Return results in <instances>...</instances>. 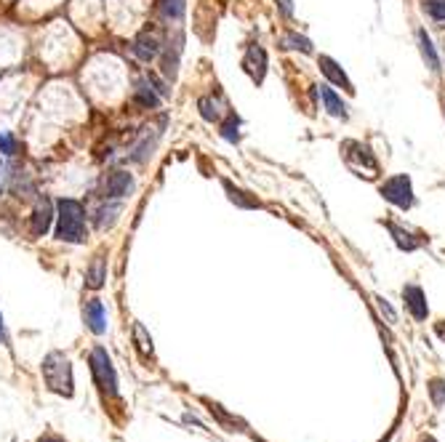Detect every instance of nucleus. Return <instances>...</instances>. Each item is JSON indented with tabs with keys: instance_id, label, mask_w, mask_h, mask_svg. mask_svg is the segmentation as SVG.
Listing matches in <instances>:
<instances>
[{
	"instance_id": "obj_17",
	"label": "nucleus",
	"mask_w": 445,
	"mask_h": 442,
	"mask_svg": "<svg viewBox=\"0 0 445 442\" xmlns=\"http://www.w3.org/2000/svg\"><path fill=\"white\" fill-rule=\"evenodd\" d=\"M280 46H283V48H291V51L312 53V43H309L304 35H296V33H286V35H283Z\"/></svg>"
},
{
	"instance_id": "obj_12",
	"label": "nucleus",
	"mask_w": 445,
	"mask_h": 442,
	"mask_svg": "<svg viewBox=\"0 0 445 442\" xmlns=\"http://www.w3.org/2000/svg\"><path fill=\"white\" fill-rule=\"evenodd\" d=\"M320 99L326 104V109L333 115V118H347V104L339 99L336 91H331L328 85H320Z\"/></svg>"
},
{
	"instance_id": "obj_19",
	"label": "nucleus",
	"mask_w": 445,
	"mask_h": 442,
	"mask_svg": "<svg viewBox=\"0 0 445 442\" xmlns=\"http://www.w3.org/2000/svg\"><path fill=\"white\" fill-rule=\"evenodd\" d=\"M224 189H227V195H229V200H232V203L243 205V208H259V200H256V197H245L248 192H243V189L232 187L229 182H224Z\"/></svg>"
},
{
	"instance_id": "obj_5",
	"label": "nucleus",
	"mask_w": 445,
	"mask_h": 442,
	"mask_svg": "<svg viewBox=\"0 0 445 442\" xmlns=\"http://www.w3.org/2000/svg\"><path fill=\"white\" fill-rule=\"evenodd\" d=\"M243 67L251 75L254 83L261 85L264 83V75H267V51L259 43H251L248 51H245V59H243Z\"/></svg>"
},
{
	"instance_id": "obj_22",
	"label": "nucleus",
	"mask_w": 445,
	"mask_h": 442,
	"mask_svg": "<svg viewBox=\"0 0 445 442\" xmlns=\"http://www.w3.org/2000/svg\"><path fill=\"white\" fill-rule=\"evenodd\" d=\"M134 339H137L139 352H141L144 357H150V355H152V339L147 336V330H144V325L141 323L134 325Z\"/></svg>"
},
{
	"instance_id": "obj_8",
	"label": "nucleus",
	"mask_w": 445,
	"mask_h": 442,
	"mask_svg": "<svg viewBox=\"0 0 445 442\" xmlns=\"http://www.w3.org/2000/svg\"><path fill=\"white\" fill-rule=\"evenodd\" d=\"M51 221H53V205L49 200H40L35 205L33 211V219H30V232L35 238H43L49 229H51Z\"/></svg>"
},
{
	"instance_id": "obj_20",
	"label": "nucleus",
	"mask_w": 445,
	"mask_h": 442,
	"mask_svg": "<svg viewBox=\"0 0 445 442\" xmlns=\"http://www.w3.org/2000/svg\"><path fill=\"white\" fill-rule=\"evenodd\" d=\"M118 213H120V205L118 203L102 205V208L96 211V227H99V229H104V227H112Z\"/></svg>"
},
{
	"instance_id": "obj_13",
	"label": "nucleus",
	"mask_w": 445,
	"mask_h": 442,
	"mask_svg": "<svg viewBox=\"0 0 445 442\" xmlns=\"http://www.w3.org/2000/svg\"><path fill=\"white\" fill-rule=\"evenodd\" d=\"M160 96H163V94H155V91H152V80H150V83H139L137 85L134 102H137L139 107H144V109H155V107L160 104Z\"/></svg>"
},
{
	"instance_id": "obj_31",
	"label": "nucleus",
	"mask_w": 445,
	"mask_h": 442,
	"mask_svg": "<svg viewBox=\"0 0 445 442\" xmlns=\"http://www.w3.org/2000/svg\"><path fill=\"white\" fill-rule=\"evenodd\" d=\"M437 336H440V339H445V320H443V323H437Z\"/></svg>"
},
{
	"instance_id": "obj_25",
	"label": "nucleus",
	"mask_w": 445,
	"mask_h": 442,
	"mask_svg": "<svg viewBox=\"0 0 445 442\" xmlns=\"http://www.w3.org/2000/svg\"><path fill=\"white\" fill-rule=\"evenodd\" d=\"M429 394H432V403L440 408V405L445 403V384L443 381H437V378H435V381L429 384Z\"/></svg>"
},
{
	"instance_id": "obj_4",
	"label": "nucleus",
	"mask_w": 445,
	"mask_h": 442,
	"mask_svg": "<svg viewBox=\"0 0 445 442\" xmlns=\"http://www.w3.org/2000/svg\"><path fill=\"white\" fill-rule=\"evenodd\" d=\"M381 195H384V200L387 203L397 205V208H411L413 205V184L411 179L405 176V173H400V176H392V179H387L384 184H381Z\"/></svg>"
},
{
	"instance_id": "obj_15",
	"label": "nucleus",
	"mask_w": 445,
	"mask_h": 442,
	"mask_svg": "<svg viewBox=\"0 0 445 442\" xmlns=\"http://www.w3.org/2000/svg\"><path fill=\"white\" fill-rule=\"evenodd\" d=\"M198 109H200L203 120H208V123H216V120L222 118V102H219V99H213V96H200Z\"/></svg>"
},
{
	"instance_id": "obj_26",
	"label": "nucleus",
	"mask_w": 445,
	"mask_h": 442,
	"mask_svg": "<svg viewBox=\"0 0 445 442\" xmlns=\"http://www.w3.org/2000/svg\"><path fill=\"white\" fill-rule=\"evenodd\" d=\"M0 152L3 154H14L17 152V141L11 134H6V131H0Z\"/></svg>"
},
{
	"instance_id": "obj_11",
	"label": "nucleus",
	"mask_w": 445,
	"mask_h": 442,
	"mask_svg": "<svg viewBox=\"0 0 445 442\" xmlns=\"http://www.w3.org/2000/svg\"><path fill=\"white\" fill-rule=\"evenodd\" d=\"M320 69H323V75H326L331 83L342 85L347 94H355V88H352V80L347 78V72H344V69L339 67V64H336V62H333L331 56H320Z\"/></svg>"
},
{
	"instance_id": "obj_16",
	"label": "nucleus",
	"mask_w": 445,
	"mask_h": 442,
	"mask_svg": "<svg viewBox=\"0 0 445 442\" xmlns=\"http://www.w3.org/2000/svg\"><path fill=\"white\" fill-rule=\"evenodd\" d=\"M419 46H421V56H424V62H427V67L432 72H437L440 69V59H437V51H435V46H432V40H429V35L421 30L419 33Z\"/></svg>"
},
{
	"instance_id": "obj_27",
	"label": "nucleus",
	"mask_w": 445,
	"mask_h": 442,
	"mask_svg": "<svg viewBox=\"0 0 445 442\" xmlns=\"http://www.w3.org/2000/svg\"><path fill=\"white\" fill-rule=\"evenodd\" d=\"M376 301H378V309H381V315H387V320H390V323H394V320H397V317H394L392 306L387 304V301H384V299H376Z\"/></svg>"
},
{
	"instance_id": "obj_18",
	"label": "nucleus",
	"mask_w": 445,
	"mask_h": 442,
	"mask_svg": "<svg viewBox=\"0 0 445 442\" xmlns=\"http://www.w3.org/2000/svg\"><path fill=\"white\" fill-rule=\"evenodd\" d=\"M184 3L187 0H160L157 8H160V14L166 19H182L184 17V8H187Z\"/></svg>"
},
{
	"instance_id": "obj_14",
	"label": "nucleus",
	"mask_w": 445,
	"mask_h": 442,
	"mask_svg": "<svg viewBox=\"0 0 445 442\" xmlns=\"http://www.w3.org/2000/svg\"><path fill=\"white\" fill-rule=\"evenodd\" d=\"M86 280H88V288H102L104 285V280H107V261H104L102 256H96L94 264L88 267Z\"/></svg>"
},
{
	"instance_id": "obj_30",
	"label": "nucleus",
	"mask_w": 445,
	"mask_h": 442,
	"mask_svg": "<svg viewBox=\"0 0 445 442\" xmlns=\"http://www.w3.org/2000/svg\"><path fill=\"white\" fill-rule=\"evenodd\" d=\"M0 344H8V336H6V325H3V317H0Z\"/></svg>"
},
{
	"instance_id": "obj_23",
	"label": "nucleus",
	"mask_w": 445,
	"mask_h": 442,
	"mask_svg": "<svg viewBox=\"0 0 445 442\" xmlns=\"http://www.w3.org/2000/svg\"><path fill=\"white\" fill-rule=\"evenodd\" d=\"M240 120L235 118V112H232V115H229V118H227V123H222V136L227 139V141H232V144H235V141H240Z\"/></svg>"
},
{
	"instance_id": "obj_24",
	"label": "nucleus",
	"mask_w": 445,
	"mask_h": 442,
	"mask_svg": "<svg viewBox=\"0 0 445 442\" xmlns=\"http://www.w3.org/2000/svg\"><path fill=\"white\" fill-rule=\"evenodd\" d=\"M424 11L437 21H445V0H427L424 3Z\"/></svg>"
},
{
	"instance_id": "obj_29",
	"label": "nucleus",
	"mask_w": 445,
	"mask_h": 442,
	"mask_svg": "<svg viewBox=\"0 0 445 442\" xmlns=\"http://www.w3.org/2000/svg\"><path fill=\"white\" fill-rule=\"evenodd\" d=\"M37 442H64V440H62V437H56V434H43Z\"/></svg>"
},
{
	"instance_id": "obj_6",
	"label": "nucleus",
	"mask_w": 445,
	"mask_h": 442,
	"mask_svg": "<svg viewBox=\"0 0 445 442\" xmlns=\"http://www.w3.org/2000/svg\"><path fill=\"white\" fill-rule=\"evenodd\" d=\"M131 189H134V176L125 173V170H112V173L104 179V195L112 197V200L125 197Z\"/></svg>"
},
{
	"instance_id": "obj_28",
	"label": "nucleus",
	"mask_w": 445,
	"mask_h": 442,
	"mask_svg": "<svg viewBox=\"0 0 445 442\" xmlns=\"http://www.w3.org/2000/svg\"><path fill=\"white\" fill-rule=\"evenodd\" d=\"M277 6H280V11L286 17H293V0H277Z\"/></svg>"
},
{
	"instance_id": "obj_10",
	"label": "nucleus",
	"mask_w": 445,
	"mask_h": 442,
	"mask_svg": "<svg viewBox=\"0 0 445 442\" xmlns=\"http://www.w3.org/2000/svg\"><path fill=\"white\" fill-rule=\"evenodd\" d=\"M131 48H134V53H137L141 62H152L155 56L160 53V40H157L150 30H144V33H139L137 37H134V46H131Z\"/></svg>"
},
{
	"instance_id": "obj_32",
	"label": "nucleus",
	"mask_w": 445,
	"mask_h": 442,
	"mask_svg": "<svg viewBox=\"0 0 445 442\" xmlns=\"http://www.w3.org/2000/svg\"><path fill=\"white\" fill-rule=\"evenodd\" d=\"M421 442H437V440H432V437H427V440H421Z\"/></svg>"
},
{
	"instance_id": "obj_3",
	"label": "nucleus",
	"mask_w": 445,
	"mask_h": 442,
	"mask_svg": "<svg viewBox=\"0 0 445 442\" xmlns=\"http://www.w3.org/2000/svg\"><path fill=\"white\" fill-rule=\"evenodd\" d=\"M91 373H94V381L102 391L104 397H118V375H115V368H112V360L107 355L104 346H94L91 349Z\"/></svg>"
},
{
	"instance_id": "obj_21",
	"label": "nucleus",
	"mask_w": 445,
	"mask_h": 442,
	"mask_svg": "<svg viewBox=\"0 0 445 442\" xmlns=\"http://www.w3.org/2000/svg\"><path fill=\"white\" fill-rule=\"evenodd\" d=\"M387 227H390V232H392L397 248H403V251H416V248H419V242L413 240V235L403 232V229H400V227H394V224H387Z\"/></svg>"
},
{
	"instance_id": "obj_9",
	"label": "nucleus",
	"mask_w": 445,
	"mask_h": 442,
	"mask_svg": "<svg viewBox=\"0 0 445 442\" xmlns=\"http://www.w3.org/2000/svg\"><path fill=\"white\" fill-rule=\"evenodd\" d=\"M83 320H86L88 330L96 333V336H102L104 330H107V312H104V304L99 299H91L83 306Z\"/></svg>"
},
{
	"instance_id": "obj_33",
	"label": "nucleus",
	"mask_w": 445,
	"mask_h": 442,
	"mask_svg": "<svg viewBox=\"0 0 445 442\" xmlns=\"http://www.w3.org/2000/svg\"><path fill=\"white\" fill-rule=\"evenodd\" d=\"M0 173H3V168H0Z\"/></svg>"
},
{
	"instance_id": "obj_2",
	"label": "nucleus",
	"mask_w": 445,
	"mask_h": 442,
	"mask_svg": "<svg viewBox=\"0 0 445 442\" xmlns=\"http://www.w3.org/2000/svg\"><path fill=\"white\" fill-rule=\"evenodd\" d=\"M43 378L49 384V389L62 394V397H72V365H69L67 355L62 352H51L43 360Z\"/></svg>"
},
{
	"instance_id": "obj_1",
	"label": "nucleus",
	"mask_w": 445,
	"mask_h": 442,
	"mask_svg": "<svg viewBox=\"0 0 445 442\" xmlns=\"http://www.w3.org/2000/svg\"><path fill=\"white\" fill-rule=\"evenodd\" d=\"M59 208V216H56V240L62 242H83L88 238L86 229V208L80 200H72L64 197L56 203Z\"/></svg>"
},
{
	"instance_id": "obj_7",
	"label": "nucleus",
	"mask_w": 445,
	"mask_h": 442,
	"mask_svg": "<svg viewBox=\"0 0 445 442\" xmlns=\"http://www.w3.org/2000/svg\"><path fill=\"white\" fill-rule=\"evenodd\" d=\"M403 299H405V309L413 315V320H427L429 315V306H427V296H424V290L419 288V285H405L403 288Z\"/></svg>"
}]
</instances>
